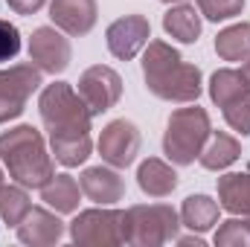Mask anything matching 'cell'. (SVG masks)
I'll return each instance as SVG.
<instances>
[{
  "label": "cell",
  "mask_w": 250,
  "mask_h": 247,
  "mask_svg": "<svg viewBox=\"0 0 250 247\" xmlns=\"http://www.w3.org/2000/svg\"><path fill=\"white\" fill-rule=\"evenodd\" d=\"M38 111H41L44 128L50 131L53 157L67 169L82 166L93 151V143H90V120H93V114L84 105V99L79 96V90H73L67 82L47 84L41 90Z\"/></svg>",
  "instance_id": "6da1fadb"
},
{
  "label": "cell",
  "mask_w": 250,
  "mask_h": 247,
  "mask_svg": "<svg viewBox=\"0 0 250 247\" xmlns=\"http://www.w3.org/2000/svg\"><path fill=\"white\" fill-rule=\"evenodd\" d=\"M143 76L146 87L166 102H198L201 96V70L187 64L178 50H172L166 41H148L143 56Z\"/></svg>",
  "instance_id": "7a4b0ae2"
},
{
  "label": "cell",
  "mask_w": 250,
  "mask_h": 247,
  "mask_svg": "<svg viewBox=\"0 0 250 247\" xmlns=\"http://www.w3.org/2000/svg\"><path fill=\"white\" fill-rule=\"evenodd\" d=\"M0 160L9 178L26 189H41L56 178L53 154L47 151L41 131L32 125H18L0 134Z\"/></svg>",
  "instance_id": "3957f363"
},
{
  "label": "cell",
  "mask_w": 250,
  "mask_h": 247,
  "mask_svg": "<svg viewBox=\"0 0 250 247\" xmlns=\"http://www.w3.org/2000/svg\"><path fill=\"white\" fill-rule=\"evenodd\" d=\"M181 212L169 204H137L123 212L125 245L134 247H157L178 239Z\"/></svg>",
  "instance_id": "277c9868"
},
{
  "label": "cell",
  "mask_w": 250,
  "mask_h": 247,
  "mask_svg": "<svg viewBox=\"0 0 250 247\" xmlns=\"http://www.w3.org/2000/svg\"><path fill=\"white\" fill-rule=\"evenodd\" d=\"M212 128H209V117L204 108L192 105V108H178L169 123H166V134H163V151L172 163L178 166H189L198 160L201 148L207 145Z\"/></svg>",
  "instance_id": "5b68a950"
},
{
  "label": "cell",
  "mask_w": 250,
  "mask_h": 247,
  "mask_svg": "<svg viewBox=\"0 0 250 247\" xmlns=\"http://www.w3.org/2000/svg\"><path fill=\"white\" fill-rule=\"evenodd\" d=\"M70 239L82 247H114L125 245L123 212L120 209H84L70 221Z\"/></svg>",
  "instance_id": "8992f818"
},
{
  "label": "cell",
  "mask_w": 250,
  "mask_h": 247,
  "mask_svg": "<svg viewBox=\"0 0 250 247\" xmlns=\"http://www.w3.org/2000/svg\"><path fill=\"white\" fill-rule=\"evenodd\" d=\"M44 70L35 64H15L0 70V125L23 114L29 96L41 87Z\"/></svg>",
  "instance_id": "52a82bcc"
},
{
  "label": "cell",
  "mask_w": 250,
  "mask_h": 247,
  "mask_svg": "<svg viewBox=\"0 0 250 247\" xmlns=\"http://www.w3.org/2000/svg\"><path fill=\"white\" fill-rule=\"evenodd\" d=\"M79 96L84 99V105L90 108V114H105L111 111L120 96H123V79L117 70L105 67V64H93L79 76Z\"/></svg>",
  "instance_id": "ba28073f"
},
{
  "label": "cell",
  "mask_w": 250,
  "mask_h": 247,
  "mask_svg": "<svg viewBox=\"0 0 250 247\" xmlns=\"http://www.w3.org/2000/svg\"><path fill=\"white\" fill-rule=\"evenodd\" d=\"M140 145H143V137H140L137 125L128 123V120L108 123L102 128V134H99V143H96L102 160L108 166H114V169H128L137 160Z\"/></svg>",
  "instance_id": "9c48e42d"
},
{
  "label": "cell",
  "mask_w": 250,
  "mask_h": 247,
  "mask_svg": "<svg viewBox=\"0 0 250 247\" xmlns=\"http://www.w3.org/2000/svg\"><path fill=\"white\" fill-rule=\"evenodd\" d=\"M70 41L59 26H38L29 38V62L44 73H64L70 67Z\"/></svg>",
  "instance_id": "30bf717a"
},
{
  "label": "cell",
  "mask_w": 250,
  "mask_h": 247,
  "mask_svg": "<svg viewBox=\"0 0 250 247\" xmlns=\"http://www.w3.org/2000/svg\"><path fill=\"white\" fill-rule=\"evenodd\" d=\"M105 38H108V50H111L117 59L131 62V59L148 44V38H151V23H148V18H143V15H125V18H117V21L108 26Z\"/></svg>",
  "instance_id": "8fae6325"
},
{
  "label": "cell",
  "mask_w": 250,
  "mask_h": 247,
  "mask_svg": "<svg viewBox=\"0 0 250 247\" xmlns=\"http://www.w3.org/2000/svg\"><path fill=\"white\" fill-rule=\"evenodd\" d=\"M82 195L99 206H114L125 198V181L114 166H90L79 175Z\"/></svg>",
  "instance_id": "7c38bea8"
},
{
  "label": "cell",
  "mask_w": 250,
  "mask_h": 247,
  "mask_svg": "<svg viewBox=\"0 0 250 247\" xmlns=\"http://www.w3.org/2000/svg\"><path fill=\"white\" fill-rule=\"evenodd\" d=\"M15 230L18 239L29 247H50L64 239V221L59 218V212H50L44 206H32Z\"/></svg>",
  "instance_id": "4fadbf2b"
},
{
  "label": "cell",
  "mask_w": 250,
  "mask_h": 247,
  "mask_svg": "<svg viewBox=\"0 0 250 247\" xmlns=\"http://www.w3.org/2000/svg\"><path fill=\"white\" fill-rule=\"evenodd\" d=\"M96 0H50V21L64 35H87L96 23Z\"/></svg>",
  "instance_id": "5bb4252c"
},
{
  "label": "cell",
  "mask_w": 250,
  "mask_h": 247,
  "mask_svg": "<svg viewBox=\"0 0 250 247\" xmlns=\"http://www.w3.org/2000/svg\"><path fill=\"white\" fill-rule=\"evenodd\" d=\"M137 184L148 198H166L178 189V172L169 163H163L157 157H148L137 169Z\"/></svg>",
  "instance_id": "9a60e30c"
},
{
  "label": "cell",
  "mask_w": 250,
  "mask_h": 247,
  "mask_svg": "<svg viewBox=\"0 0 250 247\" xmlns=\"http://www.w3.org/2000/svg\"><path fill=\"white\" fill-rule=\"evenodd\" d=\"M218 206L230 215L250 212V172H230L218 178Z\"/></svg>",
  "instance_id": "2e32d148"
},
{
  "label": "cell",
  "mask_w": 250,
  "mask_h": 247,
  "mask_svg": "<svg viewBox=\"0 0 250 247\" xmlns=\"http://www.w3.org/2000/svg\"><path fill=\"white\" fill-rule=\"evenodd\" d=\"M239 154H242V145H239L236 137H230V134H224V131H212L209 140H207V145L201 148L198 160H201L204 169L221 172V169L233 166V163L239 160Z\"/></svg>",
  "instance_id": "e0dca14e"
},
{
  "label": "cell",
  "mask_w": 250,
  "mask_h": 247,
  "mask_svg": "<svg viewBox=\"0 0 250 247\" xmlns=\"http://www.w3.org/2000/svg\"><path fill=\"white\" fill-rule=\"evenodd\" d=\"M209 96H212V102L218 108H227L233 102L248 99L250 87H248V82H245V76H242V70H230V67L215 70L212 79H209Z\"/></svg>",
  "instance_id": "ac0fdd59"
},
{
  "label": "cell",
  "mask_w": 250,
  "mask_h": 247,
  "mask_svg": "<svg viewBox=\"0 0 250 247\" xmlns=\"http://www.w3.org/2000/svg\"><path fill=\"white\" fill-rule=\"evenodd\" d=\"M163 29L181 44H195L201 35V12H195V6L178 3L163 15Z\"/></svg>",
  "instance_id": "d6986e66"
},
{
  "label": "cell",
  "mask_w": 250,
  "mask_h": 247,
  "mask_svg": "<svg viewBox=\"0 0 250 247\" xmlns=\"http://www.w3.org/2000/svg\"><path fill=\"white\" fill-rule=\"evenodd\" d=\"M79 198H82V186L76 184V178H70V175H56L50 184L41 186V201L50 209L62 212V215L79 209Z\"/></svg>",
  "instance_id": "ffe728a7"
},
{
  "label": "cell",
  "mask_w": 250,
  "mask_h": 247,
  "mask_svg": "<svg viewBox=\"0 0 250 247\" xmlns=\"http://www.w3.org/2000/svg\"><path fill=\"white\" fill-rule=\"evenodd\" d=\"M218 212H221V206L212 198H207V195H189L187 201H184V206H181V224L189 227L192 233H207L209 227L218 224Z\"/></svg>",
  "instance_id": "44dd1931"
},
{
  "label": "cell",
  "mask_w": 250,
  "mask_h": 247,
  "mask_svg": "<svg viewBox=\"0 0 250 247\" xmlns=\"http://www.w3.org/2000/svg\"><path fill=\"white\" fill-rule=\"evenodd\" d=\"M215 53L224 62H248L250 59V23H233L215 35Z\"/></svg>",
  "instance_id": "7402d4cb"
},
{
  "label": "cell",
  "mask_w": 250,
  "mask_h": 247,
  "mask_svg": "<svg viewBox=\"0 0 250 247\" xmlns=\"http://www.w3.org/2000/svg\"><path fill=\"white\" fill-rule=\"evenodd\" d=\"M29 209H32V204H29L26 186H21V184H9V186L3 184L0 186V221L3 224L18 227L26 218Z\"/></svg>",
  "instance_id": "603a6c76"
},
{
  "label": "cell",
  "mask_w": 250,
  "mask_h": 247,
  "mask_svg": "<svg viewBox=\"0 0 250 247\" xmlns=\"http://www.w3.org/2000/svg\"><path fill=\"white\" fill-rule=\"evenodd\" d=\"M215 247H250V224L248 218H227L215 230Z\"/></svg>",
  "instance_id": "cb8c5ba5"
},
{
  "label": "cell",
  "mask_w": 250,
  "mask_h": 247,
  "mask_svg": "<svg viewBox=\"0 0 250 247\" xmlns=\"http://www.w3.org/2000/svg\"><path fill=\"white\" fill-rule=\"evenodd\" d=\"M242 9H245V0H198V12L215 23L242 15Z\"/></svg>",
  "instance_id": "d4e9b609"
},
{
  "label": "cell",
  "mask_w": 250,
  "mask_h": 247,
  "mask_svg": "<svg viewBox=\"0 0 250 247\" xmlns=\"http://www.w3.org/2000/svg\"><path fill=\"white\" fill-rule=\"evenodd\" d=\"M21 53V32L15 23L0 18V62H12Z\"/></svg>",
  "instance_id": "484cf974"
},
{
  "label": "cell",
  "mask_w": 250,
  "mask_h": 247,
  "mask_svg": "<svg viewBox=\"0 0 250 247\" xmlns=\"http://www.w3.org/2000/svg\"><path fill=\"white\" fill-rule=\"evenodd\" d=\"M224 120H227V125H230L233 131H239L242 137L250 134V96L242 99V102L227 105V108H224Z\"/></svg>",
  "instance_id": "4316f807"
},
{
  "label": "cell",
  "mask_w": 250,
  "mask_h": 247,
  "mask_svg": "<svg viewBox=\"0 0 250 247\" xmlns=\"http://www.w3.org/2000/svg\"><path fill=\"white\" fill-rule=\"evenodd\" d=\"M6 3H9V9L18 12V15H35L47 0H6Z\"/></svg>",
  "instance_id": "83f0119b"
},
{
  "label": "cell",
  "mask_w": 250,
  "mask_h": 247,
  "mask_svg": "<svg viewBox=\"0 0 250 247\" xmlns=\"http://www.w3.org/2000/svg\"><path fill=\"white\" fill-rule=\"evenodd\" d=\"M175 242H181V245H195V247L204 245V239H201V236H178Z\"/></svg>",
  "instance_id": "f1b7e54d"
},
{
  "label": "cell",
  "mask_w": 250,
  "mask_h": 247,
  "mask_svg": "<svg viewBox=\"0 0 250 247\" xmlns=\"http://www.w3.org/2000/svg\"><path fill=\"white\" fill-rule=\"evenodd\" d=\"M242 76H245V82H248V87H250V59L242 64Z\"/></svg>",
  "instance_id": "f546056e"
},
{
  "label": "cell",
  "mask_w": 250,
  "mask_h": 247,
  "mask_svg": "<svg viewBox=\"0 0 250 247\" xmlns=\"http://www.w3.org/2000/svg\"><path fill=\"white\" fill-rule=\"evenodd\" d=\"M160 3H187V0H160Z\"/></svg>",
  "instance_id": "4dcf8cb0"
},
{
  "label": "cell",
  "mask_w": 250,
  "mask_h": 247,
  "mask_svg": "<svg viewBox=\"0 0 250 247\" xmlns=\"http://www.w3.org/2000/svg\"><path fill=\"white\" fill-rule=\"evenodd\" d=\"M0 186H3V172H0Z\"/></svg>",
  "instance_id": "1f68e13d"
},
{
  "label": "cell",
  "mask_w": 250,
  "mask_h": 247,
  "mask_svg": "<svg viewBox=\"0 0 250 247\" xmlns=\"http://www.w3.org/2000/svg\"><path fill=\"white\" fill-rule=\"evenodd\" d=\"M248 224H250V212H248Z\"/></svg>",
  "instance_id": "d6a6232c"
}]
</instances>
